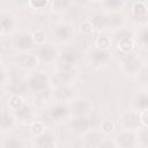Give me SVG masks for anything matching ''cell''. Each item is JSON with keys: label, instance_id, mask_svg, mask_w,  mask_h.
Returning <instances> with one entry per match:
<instances>
[{"label": "cell", "instance_id": "obj_1", "mask_svg": "<svg viewBox=\"0 0 148 148\" xmlns=\"http://www.w3.org/2000/svg\"><path fill=\"white\" fill-rule=\"evenodd\" d=\"M47 84H49V79L42 72H34L27 79V87L29 90L34 92H38L46 89Z\"/></svg>", "mask_w": 148, "mask_h": 148}, {"label": "cell", "instance_id": "obj_2", "mask_svg": "<svg viewBox=\"0 0 148 148\" xmlns=\"http://www.w3.org/2000/svg\"><path fill=\"white\" fill-rule=\"evenodd\" d=\"M12 45L15 50L17 51H22L25 52L28 50H31L35 47V42L32 39V36L28 32H21L18 35H16L13 40H12Z\"/></svg>", "mask_w": 148, "mask_h": 148}, {"label": "cell", "instance_id": "obj_3", "mask_svg": "<svg viewBox=\"0 0 148 148\" xmlns=\"http://www.w3.org/2000/svg\"><path fill=\"white\" fill-rule=\"evenodd\" d=\"M120 124L124 130L127 131H134L140 128L141 123H140V117L139 112L136 111H127L121 114L120 117Z\"/></svg>", "mask_w": 148, "mask_h": 148}, {"label": "cell", "instance_id": "obj_4", "mask_svg": "<svg viewBox=\"0 0 148 148\" xmlns=\"http://www.w3.org/2000/svg\"><path fill=\"white\" fill-rule=\"evenodd\" d=\"M57 54H58L57 49L53 45L45 44V43L42 44V45H39V47L37 49V53H36L37 58L40 61L46 62V64H50V62L54 61L56 58H57Z\"/></svg>", "mask_w": 148, "mask_h": 148}, {"label": "cell", "instance_id": "obj_5", "mask_svg": "<svg viewBox=\"0 0 148 148\" xmlns=\"http://www.w3.org/2000/svg\"><path fill=\"white\" fill-rule=\"evenodd\" d=\"M75 79V72L73 68H60L53 76V84L58 87L69 84Z\"/></svg>", "mask_w": 148, "mask_h": 148}, {"label": "cell", "instance_id": "obj_6", "mask_svg": "<svg viewBox=\"0 0 148 148\" xmlns=\"http://www.w3.org/2000/svg\"><path fill=\"white\" fill-rule=\"evenodd\" d=\"M73 35H74V29L69 23L61 22L54 27V36L61 43L71 40Z\"/></svg>", "mask_w": 148, "mask_h": 148}, {"label": "cell", "instance_id": "obj_7", "mask_svg": "<svg viewBox=\"0 0 148 148\" xmlns=\"http://www.w3.org/2000/svg\"><path fill=\"white\" fill-rule=\"evenodd\" d=\"M92 110V104L87 99H73L69 105V112L74 116H86Z\"/></svg>", "mask_w": 148, "mask_h": 148}, {"label": "cell", "instance_id": "obj_8", "mask_svg": "<svg viewBox=\"0 0 148 148\" xmlns=\"http://www.w3.org/2000/svg\"><path fill=\"white\" fill-rule=\"evenodd\" d=\"M71 128L77 134H84L90 128V121L86 116H75L71 120Z\"/></svg>", "mask_w": 148, "mask_h": 148}, {"label": "cell", "instance_id": "obj_9", "mask_svg": "<svg viewBox=\"0 0 148 148\" xmlns=\"http://www.w3.org/2000/svg\"><path fill=\"white\" fill-rule=\"evenodd\" d=\"M60 59L65 65L61 68H73V65H75L79 59V52L74 47H67L61 51Z\"/></svg>", "mask_w": 148, "mask_h": 148}, {"label": "cell", "instance_id": "obj_10", "mask_svg": "<svg viewBox=\"0 0 148 148\" xmlns=\"http://www.w3.org/2000/svg\"><path fill=\"white\" fill-rule=\"evenodd\" d=\"M134 46V39L128 30H121L118 34V47L123 52H130Z\"/></svg>", "mask_w": 148, "mask_h": 148}, {"label": "cell", "instance_id": "obj_11", "mask_svg": "<svg viewBox=\"0 0 148 148\" xmlns=\"http://www.w3.org/2000/svg\"><path fill=\"white\" fill-rule=\"evenodd\" d=\"M110 58V53L105 50H101V49H94L90 51V54H89V59H90V62L94 67H101L103 66Z\"/></svg>", "mask_w": 148, "mask_h": 148}, {"label": "cell", "instance_id": "obj_12", "mask_svg": "<svg viewBox=\"0 0 148 148\" xmlns=\"http://www.w3.org/2000/svg\"><path fill=\"white\" fill-rule=\"evenodd\" d=\"M69 106L65 105L64 103H59L50 109V117L53 121H60L67 118L69 114Z\"/></svg>", "mask_w": 148, "mask_h": 148}, {"label": "cell", "instance_id": "obj_13", "mask_svg": "<svg viewBox=\"0 0 148 148\" xmlns=\"http://www.w3.org/2000/svg\"><path fill=\"white\" fill-rule=\"evenodd\" d=\"M135 140H136L135 134L132 131L125 130L124 132H121L120 134L117 135V138H116V146L133 147V146H135Z\"/></svg>", "mask_w": 148, "mask_h": 148}, {"label": "cell", "instance_id": "obj_14", "mask_svg": "<svg viewBox=\"0 0 148 148\" xmlns=\"http://www.w3.org/2000/svg\"><path fill=\"white\" fill-rule=\"evenodd\" d=\"M56 98L60 103L72 102L74 98V90L68 84L60 86V87H58V89L56 91Z\"/></svg>", "mask_w": 148, "mask_h": 148}, {"label": "cell", "instance_id": "obj_15", "mask_svg": "<svg viewBox=\"0 0 148 148\" xmlns=\"http://www.w3.org/2000/svg\"><path fill=\"white\" fill-rule=\"evenodd\" d=\"M17 64L21 67L24 68H35L39 64V59L37 58L36 54H30V53H23L17 58Z\"/></svg>", "mask_w": 148, "mask_h": 148}, {"label": "cell", "instance_id": "obj_16", "mask_svg": "<svg viewBox=\"0 0 148 148\" xmlns=\"http://www.w3.org/2000/svg\"><path fill=\"white\" fill-rule=\"evenodd\" d=\"M124 65H125V68L128 73L131 74H136L141 71L142 68V60L135 56H130L125 59L124 61Z\"/></svg>", "mask_w": 148, "mask_h": 148}, {"label": "cell", "instance_id": "obj_17", "mask_svg": "<svg viewBox=\"0 0 148 148\" xmlns=\"http://www.w3.org/2000/svg\"><path fill=\"white\" fill-rule=\"evenodd\" d=\"M132 14H133L134 18H136L141 22H145L147 20V7H146L145 2L136 0L132 6Z\"/></svg>", "mask_w": 148, "mask_h": 148}, {"label": "cell", "instance_id": "obj_18", "mask_svg": "<svg viewBox=\"0 0 148 148\" xmlns=\"http://www.w3.org/2000/svg\"><path fill=\"white\" fill-rule=\"evenodd\" d=\"M0 23L2 24L3 28V32H8V31H13L16 27V20L15 17L6 12L0 13Z\"/></svg>", "mask_w": 148, "mask_h": 148}, {"label": "cell", "instance_id": "obj_19", "mask_svg": "<svg viewBox=\"0 0 148 148\" xmlns=\"http://www.w3.org/2000/svg\"><path fill=\"white\" fill-rule=\"evenodd\" d=\"M106 17V28H111V29H116L123 25L125 18L120 13H111L105 15Z\"/></svg>", "mask_w": 148, "mask_h": 148}, {"label": "cell", "instance_id": "obj_20", "mask_svg": "<svg viewBox=\"0 0 148 148\" xmlns=\"http://www.w3.org/2000/svg\"><path fill=\"white\" fill-rule=\"evenodd\" d=\"M94 29H97V30H102V29H105L106 28V17L104 14H101V13H95L90 16V18L88 20Z\"/></svg>", "mask_w": 148, "mask_h": 148}, {"label": "cell", "instance_id": "obj_21", "mask_svg": "<svg viewBox=\"0 0 148 148\" xmlns=\"http://www.w3.org/2000/svg\"><path fill=\"white\" fill-rule=\"evenodd\" d=\"M15 117L18 119V120H21V121H28V120H31L32 119V111H31V109L28 106V105H25V104H23V105H21L18 109H16L15 111Z\"/></svg>", "mask_w": 148, "mask_h": 148}, {"label": "cell", "instance_id": "obj_22", "mask_svg": "<svg viewBox=\"0 0 148 148\" xmlns=\"http://www.w3.org/2000/svg\"><path fill=\"white\" fill-rule=\"evenodd\" d=\"M37 145L39 147H54L57 143H56V139L52 136V134L44 132L37 136Z\"/></svg>", "mask_w": 148, "mask_h": 148}, {"label": "cell", "instance_id": "obj_23", "mask_svg": "<svg viewBox=\"0 0 148 148\" xmlns=\"http://www.w3.org/2000/svg\"><path fill=\"white\" fill-rule=\"evenodd\" d=\"M102 141V135L98 132H87V135L84 138V145L88 147H95L99 146Z\"/></svg>", "mask_w": 148, "mask_h": 148}, {"label": "cell", "instance_id": "obj_24", "mask_svg": "<svg viewBox=\"0 0 148 148\" xmlns=\"http://www.w3.org/2000/svg\"><path fill=\"white\" fill-rule=\"evenodd\" d=\"M14 125V118L6 111H0V128L6 131L12 128Z\"/></svg>", "mask_w": 148, "mask_h": 148}, {"label": "cell", "instance_id": "obj_25", "mask_svg": "<svg viewBox=\"0 0 148 148\" xmlns=\"http://www.w3.org/2000/svg\"><path fill=\"white\" fill-rule=\"evenodd\" d=\"M134 105L140 111L147 109V106H148V96H147V92L146 91H140L134 97Z\"/></svg>", "mask_w": 148, "mask_h": 148}, {"label": "cell", "instance_id": "obj_26", "mask_svg": "<svg viewBox=\"0 0 148 148\" xmlns=\"http://www.w3.org/2000/svg\"><path fill=\"white\" fill-rule=\"evenodd\" d=\"M12 94H15V95H23L27 90H28V87H27V83L22 82V81H18V80H15L14 82H12L9 84V88Z\"/></svg>", "mask_w": 148, "mask_h": 148}, {"label": "cell", "instance_id": "obj_27", "mask_svg": "<svg viewBox=\"0 0 148 148\" xmlns=\"http://www.w3.org/2000/svg\"><path fill=\"white\" fill-rule=\"evenodd\" d=\"M72 0H53L52 9L57 13H65L71 8Z\"/></svg>", "mask_w": 148, "mask_h": 148}, {"label": "cell", "instance_id": "obj_28", "mask_svg": "<svg viewBox=\"0 0 148 148\" xmlns=\"http://www.w3.org/2000/svg\"><path fill=\"white\" fill-rule=\"evenodd\" d=\"M34 101H35V105H36V106H38V108L45 106V104H46L47 101H49V96H47L45 89L42 90V91L36 92V96H35V99H34Z\"/></svg>", "mask_w": 148, "mask_h": 148}, {"label": "cell", "instance_id": "obj_29", "mask_svg": "<svg viewBox=\"0 0 148 148\" xmlns=\"http://www.w3.org/2000/svg\"><path fill=\"white\" fill-rule=\"evenodd\" d=\"M8 103H9V108H10L13 111H15V110L18 109L21 105L24 104V103H23V99H22V97H21V95H15V94H12V96L9 97Z\"/></svg>", "mask_w": 148, "mask_h": 148}, {"label": "cell", "instance_id": "obj_30", "mask_svg": "<svg viewBox=\"0 0 148 148\" xmlns=\"http://www.w3.org/2000/svg\"><path fill=\"white\" fill-rule=\"evenodd\" d=\"M96 46H97V49L108 51V49L111 46V39H110L109 37L101 36V37H98V38L96 39Z\"/></svg>", "mask_w": 148, "mask_h": 148}, {"label": "cell", "instance_id": "obj_31", "mask_svg": "<svg viewBox=\"0 0 148 148\" xmlns=\"http://www.w3.org/2000/svg\"><path fill=\"white\" fill-rule=\"evenodd\" d=\"M30 132H31L34 135L38 136V135H40L42 133L45 132V126H44V124H43L42 121H35V123H32L31 126H30Z\"/></svg>", "mask_w": 148, "mask_h": 148}, {"label": "cell", "instance_id": "obj_32", "mask_svg": "<svg viewBox=\"0 0 148 148\" xmlns=\"http://www.w3.org/2000/svg\"><path fill=\"white\" fill-rule=\"evenodd\" d=\"M31 36H32V39H34L35 44H37V45H42L46 40V35L43 30H36Z\"/></svg>", "mask_w": 148, "mask_h": 148}, {"label": "cell", "instance_id": "obj_33", "mask_svg": "<svg viewBox=\"0 0 148 148\" xmlns=\"http://www.w3.org/2000/svg\"><path fill=\"white\" fill-rule=\"evenodd\" d=\"M139 142L143 147H147L148 146V132H147V128L146 127L141 128L140 132H139Z\"/></svg>", "mask_w": 148, "mask_h": 148}, {"label": "cell", "instance_id": "obj_34", "mask_svg": "<svg viewBox=\"0 0 148 148\" xmlns=\"http://www.w3.org/2000/svg\"><path fill=\"white\" fill-rule=\"evenodd\" d=\"M124 2L125 0H105V6L110 9H119Z\"/></svg>", "mask_w": 148, "mask_h": 148}, {"label": "cell", "instance_id": "obj_35", "mask_svg": "<svg viewBox=\"0 0 148 148\" xmlns=\"http://www.w3.org/2000/svg\"><path fill=\"white\" fill-rule=\"evenodd\" d=\"M2 146L3 147H18V146H22V143L17 138H8V139H5Z\"/></svg>", "mask_w": 148, "mask_h": 148}, {"label": "cell", "instance_id": "obj_36", "mask_svg": "<svg viewBox=\"0 0 148 148\" xmlns=\"http://www.w3.org/2000/svg\"><path fill=\"white\" fill-rule=\"evenodd\" d=\"M28 1L30 6L35 9H43L49 2V0H28Z\"/></svg>", "mask_w": 148, "mask_h": 148}, {"label": "cell", "instance_id": "obj_37", "mask_svg": "<svg viewBox=\"0 0 148 148\" xmlns=\"http://www.w3.org/2000/svg\"><path fill=\"white\" fill-rule=\"evenodd\" d=\"M101 130H102V132L105 133V134L111 133V132L113 131V123H112L111 120H104V121L102 123V125H101Z\"/></svg>", "mask_w": 148, "mask_h": 148}, {"label": "cell", "instance_id": "obj_38", "mask_svg": "<svg viewBox=\"0 0 148 148\" xmlns=\"http://www.w3.org/2000/svg\"><path fill=\"white\" fill-rule=\"evenodd\" d=\"M92 31H94V27H92V24H91L88 20L84 21V22L81 24V32H82V34H84V35H90Z\"/></svg>", "mask_w": 148, "mask_h": 148}, {"label": "cell", "instance_id": "obj_39", "mask_svg": "<svg viewBox=\"0 0 148 148\" xmlns=\"http://www.w3.org/2000/svg\"><path fill=\"white\" fill-rule=\"evenodd\" d=\"M6 79H7V75H6V72L3 71V68H1V67H0V84H2V83H5V81H6Z\"/></svg>", "mask_w": 148, "mask_h": 148}, {"label": "cell", "instance_id": "obj_40", "mask_svg": "<svg viewBox=\"0 0 148 148\" xmlns=\"http://www.w3.org/2000/svg\"><path fill=\"white\" fill-rule=\"evenodd\" d=\"M73 2H75L76 5H79V6H83V5H87L90 0H72Z\"/></svg>", "mask_w": 148, "mask_h": 148}, {"label": "cell", "instance_id": "obj_41", "mask_svg": "<svg viewBox=\"0 0 148 148\" xmlns=\"http://www.w3.org/2000/svg\"><path fill=\"white\" fill-rule=\"evenodd\" d=\"M141 40H142L143 45H147V32H146V31L142 34V36H141Z\"/></svg>", "mask_w": 148, "mask_h": 148}, {"label": "cell", "instance_id": "obj_42", "mask_svg": "<svg viewBox=\"0 0 148 148\" xmlns=\"http://www.w3.org/2000/svg\"><path fill=\"white\" fill-rule=\"evenodd\" d=\"M2 32H3V28H2V24L0 23V35H1Z\"/></svg>", "mask_w": 148, "mask_h": 148}, {"label": "cell", "instance_id": "obj_43", "mask_svg": "<svg viewBox=\"0 0 148 148\" xmlns=\"http://www.w3.org/2000/svg\"><path fill=\"white\" fill-rule=\"evenodd\" d=\"M14 1H16V2H20V3H22V2H25V1H28V0H14Z\"/></svg>", "mask_w": 148, "mask_h": 148}, {"label": "cell", "instance_id": "obj_44", "mask_svg": "<svg viewBox=\"0 0 148 148\" xmlns=\"http://www.w3.org/2000/svg\"><path fill=\"white\" fill-rule=\"evenodd\" d=\"M94 1H102V0H94Z\"/></svg>", "mask_w": 148, "mask_h": 148}, {"label": "cell", "instance_id": "obj_45", "mask_svg": "<svg viewBox=\"0 0 148 148\" xmlns=\"http://www.w3.org/2000/svg\"><path fill=\"white\" fill-rule=\"evenodd\" d=\"M0 62H1V58H0Z\"/></svg>", "mask_w": 148, "mask_h": 148}, {"label": "cell", "instance_id": "obj_46", "mask_svg": "<svg viewBox=\"0 0 148 148\" xmlns=\"http://www.w3.org/2000/svg\"><path fill=\"white\" fill-rule=\"evenodd\" d=\"M140 1H142V0H140Z\"/></svg>", "mask_w": 148, "mask_h": 148}]
</instances>
